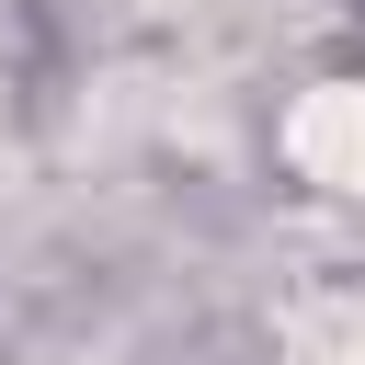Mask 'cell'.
Listing matches in <instances>:
<instances>
[{
	"label": "cell",
	"instance_id": "1",
	"mask_svg": "<svg viewBox=\"0 0 365 365\" xmlns=\"http://www.w3.org/2000/svg\"><path fill=\"white\" fill-rule=\"evenodd\" d=\"M331 182H365V91H331L319 114H308V137H297Z\"/></svg>",
	"mask_w": 365,
	"mask_h": 365
}]
</instances>
